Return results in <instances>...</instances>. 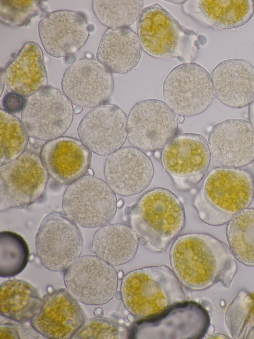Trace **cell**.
<instances>
[{
	"mask_svg": "<svg viewBox=\"0 0 254 339\" xmlns=\"http://www.w3.org/2000/svg\"><path fill=\"white\" fill-rule=\"evenodd\" d=\"M169 258L181 284L193 291L217 283L229 288L237 271L235 259L227 245L206 233L179 236L171 246Z\"/></svg>",
	"mask_w": 254,
	"mask_h": 339,
	"instance_id": "obj_1",
	"label": "cell"
},
{
	"mask_svg": "<svg viewBox=\"0 0 254 339\" xmlns=\"http://www.w3.org/2000/svg\"><path fill=\"white\" fill-rule=\"evenodd\" d=\"M254 196V181L244 170L226 167L213 169L193 201L205 223L219 226L247 209Z\"/></svg>",
	"mask_w": 254,
	"mask_h": 339,
	"instance_id": "obj_2",
	"label": "cell"
},
{
	"mask_svg": "<svg viewBox=\"0 0 254 339\" xmlns=\"http://www.w3.org/2000/svg\"><path fill=\"white\" fill-rule=\"evenodd\" d=\"M182 284L165 265L145 267L128 272L123 278L121 294L126 308L141 319L154 317L186 301Z\"/></svg>",
	"mask_w": 254,
	"mask_h": 339,
	"instance_id": "obj_3",
	"label": "cell"
},
{
	"mask_svg": "<svg viewBox=\"0 0 254 339\" xmlns=\"http://www.w3.org/2000/svg\"><path fill=\"white\" fill-rule=\"evenodd\" d=\"M131 223L139 242L154 250L165 252L183 229L184 206L170 190L156 188L145 193L133 206Z\"/></svg>",
	"mask_w": 254,
	"mask_h": 339,
	"instance_id": "obj_4",
	"label": "cell"
},
{
	"mask_svg": "<svg viewBox=\"0 0 254 339\" xmlns=\"http://www.w3.org/2000/svg\"><path fill=\"white\" fill-rule=\"evenodd\" d=\"M143 50L158 59L175 58L192 62L203 41L191 30L184 28L158 4L143 9L136 23Z\"/></svg>",
	"mask_w": 254,
	"mask_h": 339,
	"instance_id": "obj_5",
	"label": "cell"
},
{
	"mask_svg": "<svg viewBox=\"0 0 254 339\" xmlns=\"http://www.w3.org/2000/svg\"><path fill=\"white\" fill-rule=\"evenodd\" d=\"M117 204L114 191L106 181L93 175L85 176L69 185L62 203L70 220L88 229L108 225L116 214Z\"/></svg>",
	"mask_w": 254,
	"mask_h": 339,
	"instance_id": "obj_6",
	"label": "cell"
},
{
	"mask_svg": "<svg viewBox=\"0 0 254 339\" xmlns=\"http://www.w3.org/2000/svg\"><path fill=\"white\" fill-rule=\"evenodd\" d=\"M48 173L40 156L25 150L14 160L0 167V211L25 208L43 195Z\"/></svg>",
	"mask_w": 254,
	"mask_h": 339,
	"instance_id": "obj_7",
	"label": "cell"
},
{
	"mask_svg": "<svg viewBox=\"0 0 254 339\" xmlns=\"http://www.w3.org/2000/svg\"><path fill=\"white\" fill-rule=\"evenodd\" d=\"M163 95L173 111L184 117L204 112L215 95L211 75L193 62L180 64L169 72L163 83Z\"/></svg>",
	"mask_w": 254,
	"mask_h": 339,
	"instance_id": "obj_8",
	"label": "cell"
},
{
	"mask_svg": "<svg viewBox=\"0 0 254 339\" xmlns=\"http://www.w3.org/2000/svg\"><path fill=\"white\" fill-rule=\"evenodd\" d=\"M207 311L194 301H184L161 313L137 321L130 330L131 339H200L210 326Z\"/></svg>",
	"mask_w": 254,
	"mask_h": 339,
	"instance_id": "obj_9",
	"label": "cell"
},
{
	"mask_svg": "<svg viewBox=\"0 0 254 339\" xmlns=\"http://www.w3.org/2000/svg\"><path fill=\"white\" fill-rule=\"evenodd\" d=\"M208 142L201 135L185 133L176 135L162 150V165L176 188L188 190L206 174L210 163Z\"/></svg>",
	"mask_w": 254,
	"mask_h": 339,
	"instance_id": "obj_10",
	"label": "cell"
},
{
	"mask_svg": "<svg viewBox=\"0 0 254 339\" xmlns=\"http://www.w3.org/2000/svg\"><path fill=\"white\" fill-rule=\"evenodd\" d=\"M82 246L76 225L59 212L47 215L36 235L37 255L42 264L52 271H65L79 257Z\"/></svg>",
	"mask_w": 254,
	"mask_h": 339,
	"instance_id": "obj_11",
	"label": "cell"
},
{
	"mask_svg": "<svg viewBox=\"0 0 254 339\" xmlns=\"http://www.w3.org/2000/svg\"><path fill=\"white\" fill-rule=\"evenodd\" d=\"M73 113L72 103L63 92L45 86L28 97L21 121L30 136L49 141L67 131Z\"/></svg>",
	"mask_w": 254,
	"mask_h": 339,
	"instance_id": "obj_12",
	"label": "cell"
},
{
	"mask_svg": "<svg viewBox=\"0 0 254 339\" xmlns=\"http://www.w3.org/2000/svg\"><path fill=\"white\" fill-rule=\"evenodd\" d=\"M176 114L165 102L156 99L136 103L127 117L130 143L144 152L163 149L177 134Z\"/></svg>",
	"mask_w": 254,
	"mask_h": 339,
	"instance_id": "obj_13",
	"label": "cell"
},
{
	"mask_svg": "<svg viewBox=\"0 0 254 339\" xmlns=\"http://www.w3.org/2000/svg\"><path fill=\"white\" fill-rule=\"evenodd\" d=\"M64 282L78 301L89 305H101L115 294L118 275L113 265L97 255L77 258L64 271Z\"/></svg>",
	"mask_w": 254,
	"mask_h": 339,
	"instance_id": "obj_14",
	"label": "cell"
},
{
	"mask_svg": "<svg viewBox=\"0 0 254 339\" xmlns=\"http://www.w3.org/2000/svg\"><path fill=\"white\" fill-rule=\"evenodd\" d=\"M114 85L112 73L93 58L72 64L61 81L63 92L71 102L85 108L104 104L111 96Z\"/></svg>",
	"mask_w": 254,
	"mask_h": 339,
	"instance_id": "obj_15",
	"label": "cell"
},
{
	"mask_svg": "<svg viewBox=\"0 0 254 339\" xmlns=\"http://www.w3.org/2000/svg\"><path fill=\"white\" fill-rule=\"evenodd\" d=\"M80 140L91 152L109 156L122 147L127 137V117L117 105L95 107L82 119L77 128Z\"/></svg>",
	"mask_w": 254,
	"mask_h": 339,
	"instance_id": "obj_16",
	"label": "cell"
},
{
	"mask_svg": "<svg viewBox=\"0 0 254 339\" xmlns=\"http://www.w3.org/2000/svg\"><path fill=\"white\" fill-rule=\"evenodd\" d=\"M77 301L64 288L49 291L31 320L32 327L48 339H72L86 319Z\"/></svg>",
	"mask_w": 254,
	"mask_h": 339,
	"instance_id": "obj_17",
	"label": "cell"
},
{
	"mask_svg": "<svg viewBox=\"0 0 254 339\" xmlns=\"http://www.w3.org/2000/svg\"><path fill=\"white\" fill-rule=\"evenodd\" d=\"M151 160L144 151L131 146L122 147L106 160L104 174L110 188L121 196H132L143 191L154 175Z\"/></svg>",
	"mask_w": 254,
	"mask_h": 339,
	"instance_id": "obj_18",
	"label": "cell"
},
{
	"mask_svg": "<svg viewBox=\"0 0 254 339\" xmlns=\"http://www.w3.org/2000/svg\"><path fill=\"white\" fill-rule=\"evenodd\" d=\"M208 144L211 155L223 167L245 166L254 161V127L244 119L224 120L211 129Z\"/></svg>",
	"mask_w": 254,
	"mask_h": 339,
	"instance_id": "obj_19",
	"label": "cell"
},
{
	"mask_svg": "<svg viewBox=\"0 0 254 339\" xmlns=\"http://www.w3.org/2000/svg\"><path fill=\"white\" fill-rule=\"evenodd\" d=\"M38 32L45 51L56 58L78 51L89 35L88 25L84 15L68 10L48 14L40 21Z\"/></svg>",
	"mask_w": 254,
	"mask_h": 339,
	"instance_id": "obj_20",
	"label": "cell"
},
{
	"mask_svg": "<svg viewBox=\"0 0 254 339\" xmlns=\"http://www.w3.org/2000/svg\"><path fill=\"white\" fill-rule=\"evenodd\" d=\"M40 156L48 175L61 185H70L85 176L91 151L78 139L61 136L45 143Z\"/></svg>",
	"mask_w": 254,
	"mask_h": 339,
	"instance_id": "obj_21",
	"label": "cell"
},
{
	"mask_svg": "<svg viewBox=\"0 0 254 339\" xmlns=\"http://www.w3.org/2000/svg\"><path fill=\"white\" fill-rule=\"evenodd\" d=\"M211 77L215 96L228 107L242 108L254 98V67L246 60H223L213 69Z\"/></svg>",
	"mask_w": 254,
	"mask_h": 339,
	"instance_id": "obj_22",
	"label": "cell"
},
{
	"mask_svg": "<svg viewBox=\"0 0 254 339\" xmlns=\"http://www.w3.org/2000/svg\"><path fill=\"white\" fill-rule=\"evenodd\" d=\"M182 10L197 22L211 28L229 30L247 23L254 13L252 0H190Z\"/></svg>",
	"mask_w": 254,
	"mask_h": 339,
	"instance_id": "obj_23",
	"label": "cell"
},
{
	"mask_svg": "<svg viewBox=\"0 0 254 339\" xmlns=\"http://www.w3.org/2000/svg\"><path fill=\"white\" fill-rule=\"evenodd\" d=\"M3 73L8 88L25 97L45 87L48 77L40 46L35 42L26 43Z\"/></svg>",
	"mask_w": 254,
	"mask_h": 339,
	"instance_id": "obj_24",
	"label": "cell"
},
{
	"mask_svg": "<svg viewBox=\"0 0 254 339\" xmlns=\"http://www.w3.org/2000/svg\"><path fill=\"white\" fill-rule=\"evenodd\" d=\"M142 49L137 34L131 29L109 28L100 40L96 58L111 73L125 74L138 65Z\"/></svg>",
	"mask_w": 254,
	"mask_h": 339,
	"instance_id": "obj_25",
	"label": "cell"
},
{
	"mask_svg": "<svg viewBox=\"0 0 254 339\" xmlns=\"http://www.w3.org/2000/svg\"><path fill=\"white\" fill-rule=\"evenodd\" d=\"M139 245L133 229L125 224L105 225L95 234L92 247L96 255L113 266L126 264L135 256Z\"/></svg>",
	"mask_w": 254,
	"mask_h": 339,
	"instance_id": "obj_26",
	"label": "cell"
},
{
	"mask_svg": "<svg viewBox=\"0 0 254 339\" xmlns=\"http://www.w3.org/2000/svg\"><path fill=\"white\" fill-rule=\"evenodd\" d=\"M41 300L36 289L28 282L6 280L0 286V314L10 320L25 323L36 313Z\"/></svg>",
	"mask_w": 254,
	"mask_h": 339,
	"instance_id": "obj_27",
	"label": "cell"
},
{
	"mask_svg": "<svg viewBox=\"0 0 254 339\" xmlns=\"http://www.w3.org/2000/svg\"><path fill=\"white\" fill-rule=\"evenodd\" d=\"M226 236L235 258L245 265L254 266V208H247L230 220Z\"/></svg>",
	"mask_w": 254,
	"mask_h": 339,
	"instance_id": "obj_28",
	"label": "cell"
},
{
	"mask_svg": "<svg viewBox=\"0 0 254 339\" xmlns=\"http://www.w3.org/2000/svg\"><path fill=\"white\" fill-rule=\"evenodd\" d=\"M143 7L142 0H94L93 12L104 25L111 29L128 28L138 18Z\"/></svg>",
	"mask_w": 254,
	"mask_h": 339,
	"instance_id": "obj_29",
	"label": "cell"
},
{
	"mask_svg": "<svg viewBox=\"0 0 254 339\" xmlns=\"http://www.w3.org/2000/svg\"><path fill=\"white\" fill-rule=\"evenodd\" d=\"M29 258L28 244L19 234L10 231L0 233V276L14 277L26 267Z\"/></svg>",
	"mask_w": 254,
	"mask_h": 339,
	"instance_id": "obj_30",
	"label": "cell"
},
{
	"mask_svg": "<svg viewBox=\"0 0 254 339\" xmlns=\"http://www.w3.org/2000/svg\"><path fill=\"white\" fill-rule=\"evenodd\" d=\"M0 164L8 163L19 156L28 142V134L17 117L0 109Z\"/></svg>",
	"mask_w": 254,
	"mask_h": 339,
	"instance_id": "obj_31",
	"label": "cell"
},
{
	"mask_svg": "<svg viewBox=\"0 0 254 339\" xmlns=\"http://www.w3.org/2000/svg\"><path fill=\"white\" fill-rule=\"evenodd\" d=\"M225 322L233 338L246 339L254 328V292L239 291L226 310Z\"/></svg>",
	"mask_w": 254,
	"mask_h": 339,
	"instance_id": "obj_32",
	"label": "cell"
},
{
	"mask_svg": "<svg viewBox=\"0 0 254 339\" xmlns=\"http://www.w3.org/2000/svg\"><path fill=\"white\" fill-rule=\"evenodd\" d=\"M130 338V330L123 325L102 317L85 320L72 339H125Z\"/></svg>",
	"mask_w": 254,
	"mask_h": 339,
	"instance_id": "obj_33",
	"label": "cell"
},
{
	"mask_svg": "<svg viewBox=\"0 0 254 339\" xmlns=\"http://www.w3.org/2000/svg\"><path fill=\"white\" fill-rule=\"evenodd\" d=\"M41 3L36 0H0V21L11 27L26 25L39 14Z\"/></svg>",
	"mask_w": 254,
	"mask_h": 339,
	"instance_id": "obj_34",
	"label": "cell"
},
{
	"mask_svg": "<svg viewBox=\"0 0 254 339\" xmlns=\"http://www.w3.org/2000/svg\"><path fill=\"white\" fill-rule=\"evenodd\" d=\"M27 99L25 96L14 92L6 94L3 99L4 110L11 114H15L22 111Z\"/></svg>",
	"mask_w": 254,
	"mask_h": 339,
	"instance_id": "obj_35",
	"label": "cell"
},
{
	"mask_svg": "<svg viewBox=\"0 0 254 339\" xmlns=\"http://www.w3.org/2000/svg\"><path fill=\"white\" fill-rule=\"evenodd\" d=\"M0 339H20L18 328L15 324L4 323L0 324Z\"/></svg>",
	"mask_w": 254,
	"mask_h": 339,
	"instance_id": "obj_36",
	"label": "cell"
},
{
	"mask_svg": "<svg viewBox=\"0 0 254 339\" xmlns=\"http://www.w3.org/2000/svg\"><path fill=\"white\" fill-rule=\"evenodd\" d=\"M248 114L250 122L254 127V98L249 104Z\"/></svg>",
	"mask_w": 254,
	"mask_h": 339,
	"instance_id": "obj_37",
	"label": "cell"
},
{
	"mask_svg": "<svg viewBox=\"0 0 254 339\" xmlns=\"http://www.w3.org/2000/svg\"><path fill=\"white\" fill-rule=\"evenodd\" d=\"M5 81L3 70L0 69V96H1L4 88V82Z\"/></svg>",
	"mask_w": 254,
	"mask_h": 339,
	"instance_id": "obj_38",
	"label": "cell"
},
{
	"mask_svg": "<svg viewBox=\"0 0 254 339\" xmlns=\"http://www.w3.org/2000/svg\"><path fill=\"white\" fill-rule=\"evenodd\" d=\"M205 338H228L227 336L220 334H213Z\"/></svg>",
	"mask_w": 254,
	"mask_h": 339,
	"instance_id": "obj_39",
	"label": "cell"
},
{
	"mask_svg": "<svg viewBox=\"0 0 254 339\" xmlns=\"http://www.w3.org/2000/svg\"><path fill=\"white\" fill-rule=\"evenodd\" d=\"M185 119V117L182 115H177V120L178 122V123L179 124H182L184 122Z\"/></svg>",
	"mask_w": 254,
	"mask_h": 339,
	"instance_id": "obj_40",
	"label": "cell"
},
{
	"mask_svg": "<svg viewBox=\"0 0 254 339\" xmlns=\"http://www.w3.org/2000/svg\"><path fill=\"white\" fill-rule=\"evenodd\" d=\"M246 339H254V328L249 332Z\"/></svg>",
	"mask_w": 254,
	"mask_h": 339,
	"instance_id": "obj_41",
	"label": "cell"
},
{
	"mask_svg": "<svg viewBox=\"0 0 254 339\" xmlns=\"http://www.w3.org/2000/svg\"><path fill=\"white\" fill-rule=\"evenodd\" d=\"M82 109L83 108L79 106H76L74 109V113L76 114H79L82 112Z\"/></svg>",
	"mask_w": 254,
	"mask_h": 339,
	"instance_id": "obj_42",
	"label": "cell"
},
{
	"mask_svg": "<svg viewBox=\"0 0 254 339\" xmlns=\"http://www.w3.org/2000/svg\"><path fill=\"white\" fill-rule=\"evenodd\" d=\"M124 203V201L123 200L120 199L119 201H117V207L120 208L121 207Z\"/></svg>",
	"mask_w": 254,
	"mask_h": 339,
	"instance_id": "obj_43",
	"label": "cell"
},
{
	"mask_svg": "<svg viewBox=\"0 0 254 339\" xmlns=\"http://www.w3.org/2000/svg\"><path fill=\"white\" fill-rule=\"evenodd\" d=\"M88 173L90 175H93L94 174V172L92 170V169H89L88 170Z\"/></svg>",
	"mask_w": 254,
	"mask_h": 339,
	"instance_id": "obj_44",
	"label": "cell"
}]
</instances>
